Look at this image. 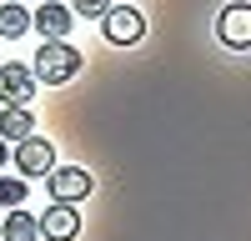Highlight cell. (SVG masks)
Returning <instances> with one entry per match:
<instances>
[{
    "label": "cell",
    "mask_w": 251,
    "mask_h": 241,
    "mask_svg": "<svg viewBox=\"0 0 251 241\" xmlns=\"http://www.w3.org/2000/svg\"><path fill=\"white\" fill-rule=\"evenodd\" d=\"M35 80H46V86H66V80L80 71V50L66 46V40H46V46L35 50Z\"/></svg>",
    "instance_id": "obj_1"
},
{
    "label": "cell",
    "mask_w": 251,
    "mask_h": 241,
    "mask_svg": "<svg viewBox=\"0 0 251 241\" xmlns=\"http://www.w3.org/2000/svg\"><path fill=\"white\" fill-rule=\"evenodd\" d=\"M216 40L226 50H251V5L246 0H231V5L216 15Z\"/></svg>",
    "instance_id": "obj_2"
},
{
    "label": "cell",
    "mask_w": 251,
    "mask_h": 241,
    "mask_svg": "<svg viewBox=\"0 0 251 241\" xmlns=\"http://www.w3.org/2000/svg\"><path fill=\"white\" fill-rule=\"evenodd\" d=\"M100 30H106L111 46H136V40L146 35V15L136 5H111L106 15H100Z\"/></svg>",
    "instance_id": "obj_3"
},
{
    "label": "cell",
    "mask_w": 251,
    "mask_h": 241,
    "mask_svg": "<svg viewBox=\"0 0 251 241\" xmlns=\"http://www.w3.org/2000/svg\"><path fill=\"white\" fill-rule=\"evenodd\" d=\"M15 171H20V181L50 176V171H55V146H50V141H40V136L20 141V146H15Z\"/></svg>",
    "instance_id": "obj_4"
},
{
    "label": "cell",
    "mask_w": 251,
    "mask_h": 241,
    "mask_svg": "<svg viewBox=\"0 0 251 241\" xmlns=\"http://www.w3.org/2000/svg\"><path fill=\"white\" fill-rule=\"evenodd\" d=\"M46 186H50V201H60V206H71V201H86L91 196V171H80V166H55L46 176Z\"/></svg>",
    "instance_id": "obj_5"
},
{
    "label": "cell",
    "mask_w": 251,
    "mask_h": 241,
    "mask_svg": "<svg viewBox=\"0 0 251 241\" xmlns=\"http://www.w3.org/2000/svg\"><path fill=\"white\" fill-rule=\"evenodd\" d=\"M35 71L20 66V60H10V66H0V106H30L35 96Z\"/></svg>",
    "instance_id": "obj_6"
},
{
    "label": "cell",
    "mask_w": 251,
    "mask_h": 241,
    "mask_svg": "<svg viewBox=\"0 0 251 241\" xmlns=\"http://www.w3.org/2000/svg\"><path fill=\"white\" fill-rule=\"evenodd\" d=\"M35 221H40V236H46V241H75V236H80L75 206H60V201H50L46 216H35Z\"/></svg>",
    "instance_id": "obj_7"
},
{
    "label": "cell",
    "mask_w": 251,
    "mask_h": 241,
    "mask_svg": "<svg viewBox=\"0 0 251 241\" xmlns=\"http://www.w3.org/2000/svg\"><path fill=\"white\" fill-rule=\"evenodd\" d=\"M71 15H75L71 5H60V0H46V5L30 15V25L46 35V40H66V35H71Z\"/></svg>",
    "instance_id": "obj_8"
},
{
    "label": "cell",
    "mask_w": 251,
    "mask_h": 241,
    "mask_svg": "<svg viewBox=\"0 0 251 241\" xmlns=\"http://www.w3.org/2000/svg\"><path fill=\"white\" fill-rule=\"evenodd\" d=\"M30 126H35V116H30V106H0V141H30Z\"/></svg>",
    "instance_id": "obj_9"
},
{
    "label": "cell",
    "mask_w": 251,
    "mask_h": 241,
    "mask_svg": "<svg viewBox=\"0 0 251 241\" xmlns=\"http://www.w3.org/2000/svg\"><path fill=\"white\" fill-rule=\"evenodd\" d=\"M35 236H40V221L30 211H20V206L0 221V241H35Z\"/></svg>",
    "instance_id": "obj_10"
},
{
    "label": "cell",
    "mask_w": 251,
    "mask_h": 241,
    "mask_svg": "<svg viewBox=\"0 0 251 241\" xmlns=\"http://www.w3.org/2000/svg\"><path fill=\"white\" fill-rule=\"evenodd\" d=\"M30 30V10L20 5V0H5V5H0V35H25Z\"/></svg>",
    "instance_id": "obj_11"
},
{
    "label": "cell",
    "mask_w": 251,
    "mask_h": 241,
    "mask_svg": "<svg viewBox=\"0 0 251 241\" xmlns=\"http://www.w3.org/2000/svg\"><path fill=\"white\" fill-rule=\"evenodd\" d=\"M25 201V181L20 176H0V211H15Z\"/></svg>",
    "instance_id": "obj_12"
},
{
    "label": "cell",
    "mask_w": 251,
    "mask_h": 241,
    "mask_svg": "<svg viewBox=\"0 0 251 241\" xmlns=\"http://www.w3.org/2000/svg\"><path fill=\"white\" fill-rule=\"evenodd\" d=\"M71 10H75V15H91V20H96V15H106V10H111V0H71Z\"/></svg>",
    "instance_id": "obj_13"
},
{
    "label": "cell",
    "mask_w": 251,
    "mask_h": 241,
    "mask_svg": "<svg viewBox=\"0 0 251 241\" xmlns=\"http://www.w3.org/2000/svg\"><path fill=\"white\" fill-rule=\"evenodd\" d=\"M5 161H10V146H5V141H0V166H5Z\"/></svg>",
    "instance_id": "obj_14"
}]
</instances>
